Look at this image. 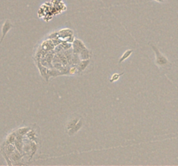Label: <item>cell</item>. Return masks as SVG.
Returning <instances> with one entry per match:
<instances>
[{"mask_svg": "<svg viewBox=\"0 0 178 166\" xmlns=\"http://www.w3.org/2000/svg\"><path fill=\"white\" fill-rule=\"evenodd\" d=\"M90 64V59H87V60H83L82 62H80L78 64H77V71L79 72V73H81L83 72L84 69H86V68L88 67V65Z\"/></svg>", "mask_w": 178, "mask_h": 166, "instance_id": "cell-4", "label": "cell"}, {"mask_svg": "<svg viewBox=\"0 0 178 166\" xmlns=\"http://www.w3.org/2000/svg\"><path fill=\"white\" fill-rule=\"evenodd\" d=\"M12 27H13V25H12V23H11L9 20H6V21L4 23V24H3V26H2V37L0 39V44L2 43L3 40H4V38L6 37L7 33L11 30V29Z\"/></svg>", "mask_w": 178, "mask_h": 166, "instance_id": "cell-2", "label": "cell"}, {"mask_svg": "<svg viewBox=\"0 0 178 166\" xmlns=\"http://www.w3.org/2000/svg\"><path fill=\"white\" fill-rule=\"evenodd\" d=\"M150 45L151 46L152 49L155 51L156 54V64L159 67V68H162V69H170L171 68V64L169 62V60L166 58V56H164L160 51L159 49L156 47L154 44L150 43Z\"/></svg>", "mask_w": 178, "mask_h": 166, "instance_id": "cell-1", "label": "cell"}, {"mask_svg": "<svg viewBox=\"0 0 178 166\" xmlns=\"http://www.w3.org/2000/svg\"><path fill=\"white\" fill-rule=\"evenodd\" d=\"M123 75H124V73H121V74H114V75L111 76V78H110V81H111V82L117 81V80L119 79V77Z\"/></svg>", "mask_w": 178, "mask_h": 166, "instance_id": "cell-7", "label": "cell"}, {"mask_svg": "<svg viewBox=\"0 0 178 166\" xmlns=\"http://www.w3.org/2000/svg\"><path fill=\"white\" fill-rule=\"evenodd\" d=\"M157 2H164V1H166V0H156Z\"/></svg>", "mask_w": 178, "mask_h": 166, "instance_id": "cell-8", "label": "cell"}, {"mask_svg": "<svg viewBox=\"0 0 178 166\" xmlns=\"http://www.w3.org/2000/svg\"><path fill=\"white\" fill-rule=\"evenodd\" d=\"M79 118H72L69 120L68 124L66 125V131H70V129H72L77 124V122L79 121Z\"/></svg>", "mask_w": 178, "mask_h": 166, "instance_id": "cell-5", "label": "cell"}, {"mask_svg": "<svg viewBox=\"0 0 178 166\" xmlns=\"http://www.w3.org/2000/svg\"><path fill=\"white\" fill-rule=\"evenodd\" d=\"M132 52H133V50H131V49H129V50H127L125 53L122 55V57L120 58V60H119V63H122L124 61H125V60L127 59V58H129L130 55H131V54H132Z\"/></svg>", "mask_w": 178, "mask_h": 166, "instance_id": "cell-6", "label": "cell"}, {"mask_svg": "<svg viewBox=\"0 0 178 166\" xmlns=\"http://www.w3.org/2000/svg\"><path fill=\"white\" fill-rule=\"evenodd\" d=\"M83 118H80L79 119V121L77 122V124L75 126L73 127L72 129H70V131L68 132V134L70 135V136H73V135H75L80 129L83 127Z\"/></svg>", "mask_w": 178, "mask_h": 166, "instance_id": "cell-3", "label": "cell"}]
</instances>
